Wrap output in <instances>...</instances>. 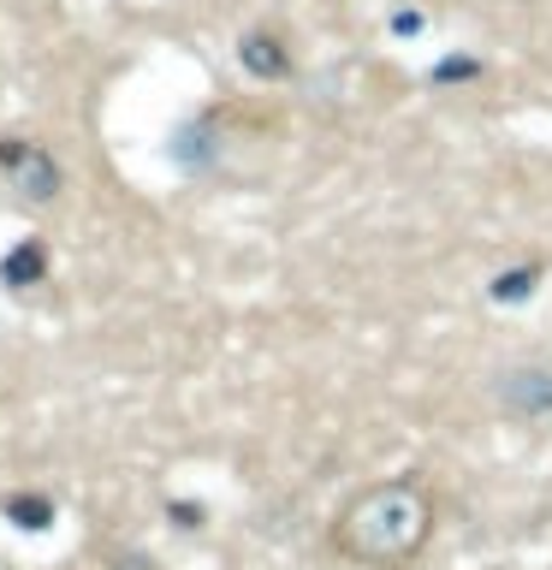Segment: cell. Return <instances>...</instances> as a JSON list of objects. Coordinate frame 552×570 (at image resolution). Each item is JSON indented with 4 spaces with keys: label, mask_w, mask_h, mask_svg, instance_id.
Masks as SVG:
<instances>
[{
    "label": "cell",
    "mask_w": 552,
    "mask_h": 570,
    "mask_svg": "<svg viewBox=\"0 0 552 570\" xmlns=\"http://www.w3.org/2000/svg\"><path fill=\"white\" fill-rule=\"evenodd\" d=\"M0 160H7V167H18V185H24V196H48L60 190V167H53V155L48 149H36V142H7V149H0Z\"/></svg>",
    "instance_id": "2"
},
{
    "label": "cell",
    "mask_w": 552,
    "mask_h": 570,
    "mask_svg": "<svg viewBox=\"0 0 552 570\" xmlns=\"http://www.w3.org/2000/svg\"><path fill=\"white\" fill-rule=\"evenodd\" d=\"M434 529H440L434 488L422 475H392L345 499V511L333 517V547L338 559L363 570H410L434 541Z\"/></svg>",
    "instance_id": "1"
},
{
    "label": "cell",
    "mask_w": 552,
    "mask_h": 570,
    "mask_svg": "<svg viewBox=\"0 0 552 570\" xmlns=\"http://www.w3.org/2000/svg\"><path fill=\"white\" fill-rule=\"evenodd\" d=\"M24 274L30 279L42 274V244H18L12 256H7V285H24Z\"/></svg>",
    "instance_id": "4"
},
{
    "label": "cell",
    "mask_w": 552,
    "mask_h": 570,
    "mask_svg": "<svg viewBox=\"0 0 552 570\" xmlns=\"http://www.w3.org/2000/svg\"><path fill=\"white\" fill-rule=\"evenodd\" d=\"M244 66L256 71V78H285L292 71V53H285V42L279 36H244Z\"/></svg>",
    "instance_id": "3"
}]
</instances>
